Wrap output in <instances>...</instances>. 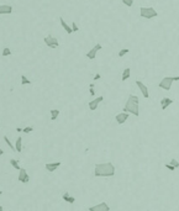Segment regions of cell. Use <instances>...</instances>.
<instances>
[{
  "instance_id": "24",
  "label": "cell",
  "mask_w": 179,
  "mask_h": 211,
  "mask_svg": "<svg viewBox=\"0 0 179 211\" xmlns=\"http://www.w3.org/2000/svg\"><path fill=\"white\" fill-rule=\"evenodd\" d=\"M169 163H170L172 165H173V167H175V169H177V168H179V162H178L175 158H172Z\"/></svg>"
},
{
  "instance_id": "9",
  "label": "cell",
  "mask_w": 179,
  "mask_h": 211,
  "mask_svg": "<svg viewBox=\"0 0 179 211\" xmlns=\"http://www.w3.org/2000/svg\"><path fill=\"white\" fill-rule=\"evenodd\" d=\"M128 116H130L128 112L122 111V112H120V114H118V115L115 116V120H116V122H118L119 125H122V124H125V122L127 121Z\"/></svg>"
},
{
  "instance_id": "17",
  "label": "cell",
  "mask_w": 179,
  "mask_h": 211,
  "mask_svg": "<svg viewBox=\"0 0 179 211\" xmlns=\"http://www.w3.org/2000/svg\"><path fill=\"white\" fill-rule=\"evenodd\" d=\"M130 75H131V69L130 68H126V69H123V72H122V75H121V80L122 82H125L130 78Z\"/></svg>"
},
{
  "instance_id": "12",
  "label": "cell",
  "mask_w": 179,
  "mask_h": 211,
  "mask_svg": "<svg viewBox=\"0 0 179 211\" xmlns=\"http://www.w3.org/2000/svg\"><path fill=\"white\" fill-rule=\"evenodd\" d=\"M61 162H53V163H46L45 168H46V171L47 172H50V173H53V172H56L58 168L61 167Z\"/></svg>"
},
{
  "instance_id": "34",
  "label": "cell",
  "mask_w": 179,
  "mask_h": 211,
  "mask_svg": "<svg viewBox=\"0 0 179 211\" xmlns=\"http://www.w3.org/2000/svg\"><path fill=\"white\" fill-rule=\"evenodd\" d=\"M0 211H4V207H3L1 205H0Z\"/></svg>"
},
{
  "instance_id": "19",
  "label": "cell",
  "mask_w": 179,
  "mask_h": 211,
  "mask_svg": "<svg viewBox=\"0 0 179 211\" xmlns=\"http://www.w3.org/2000/svg\"><path fill=\"white\" fill-rule=\"evenodd\" d=\"M50 114H51V120L54 121V120H57V117L59 116L61 111H59L58 109H52V110L50 111Z\"/></svg>"
},
{
  "instance_id": "33",
  "label": "cell",
  "mask_w": 179,
  "mask_h": 211,
  "mask_svg": "<svg viewBox=\"0 0 179 211\" xmlns=\"http://www.w3.org/2000/svg\"><path fill=\"white\" fill-rule=\"evenodd\" d=\"M16 131H17V132H21V131H22V129H20V127H17V129H16Z\"/></svg>"
},
{
  "instance_id": "3",
  "label": "cell",
  "mask_w": 179,
  "mask_h": 211,
  "mask_svg": "<svg viewBox=\"0 0 179 211\" xmlns=\"http://www.w3.org/2000/svg\"><path fill=\"white\" fill-rule=\"evenodd\" d=\"M140 15L141 17L146 19V20H151V19H154L158 16V12L153 9V8H144V6H142V8L140 9Z\"/></svg>"
},
{
  "instance_id": "11",
  "label": "cell",
  "mask_w": 179,
  "mask_h": 211,
  "mask_svg": "<svg viewBox=\"0 0 179 211\" xmlns=\"http://www.w3.org/2000/svg\"><path fill=\"white\" fill-rule=\"evenodd\" d=\"M104 100V96H98L96 99H94V100H92V101H89V109H90L92 111H94V110H96L98 109V106H99V104Z\"/></svg>"
},
{
  "instance_id": "32",
  "label": "cell",
  "mask_w": 179,
  "mask_h": 211,
  "mask_svg": "<svg viewBox=\"0 0 179 211\" xmlns=\"http://www.w3.org/2000/svg\"><path fill=\"white\" fill-rule=\"evenodd\" d=\"M3 154H4V151H3L1 148H0V157H1V156H3Z\"/></svg>"
},
{
  "instance_id": "27",
  "label": "cell",
  "mask_w": 179,
  "mask_h": 211,
  "mask_svg": "<svg viewBox=\"0 0 179 211\" xmlns=\"http://www.w3.org/2000/svg\"><path fill=\"white\" fill-rule=\"evenodd\" d=\"M164 167H166L167 169H168V171H170V172H174V171H175V167H173L170 163H166V164H164Z\"/></svg>"
},
{
  "instance_id": "6",
  "label": "cell",
  "mask_w": 179,
  "mask_h": 211,
  "mask_svg": "<svg viewBox=\"0 0 179 211\" xmlns=\"http://www.w3.org/2000/svg\"><path fill=\"white\" fill-rule=\"evenodd\" d=\"M17 180L20 183H24V184H27V183L30 181V175H29V173H27V171L25 169V168H21V169L19 171Z\"/></svg>"
},
{
  "instance_id": "37",
  "label": "cell",
  "mask_w": 179,
  "mask_h": 211,
  "mask_svg": "<svg viewBox=\"0 0 179 211\" xmlns=\"http://www.w3.org/2000/svg\"><path fill=\"white\" fill-rule=\"evenodd\" d=\"M148 211H149V210H148Z\"/></svg>"
},
{
  "instance_id": "35",
  "label": "cell",
  "mask_w": 179,
  "mask_h": 211,
  "mask_svg": "<svg viewBox=\"0 0 179 211\" xmlns=\"http://www.w3.org/2000/svg\"><path fill=\"white\" fill-rule=\"evenodd\" d=\"M1 194H3V191H1V190H0V196H1Z\"/></svg>"
},
{
  "instance_id": "25",
  "label": "cell",
  "mask_w": 179,
  "mask_h": 211,
  "mask_svg": "<svg viewBox=\"0 0 179 211\" xmlns=\"http://www.w3.org/2000/svg\"><path fill=\"white\" fill-rule=\"evenodd\" d=\"M122 3L125 4L127 8H131V6L134 5V0H122Z\"/></svg>"
},
{
  "instance_id": "16",
  "label": "cell",
  "mask_w": 179,
  "mask_h": 211,
  "mask_svg": "<svg viewBox=\"0 0 179 211\" xmlns=\"http://www.w3.org/2000/svg\"><path fill=\"white\" fill-rule=\"evenodd\" d=\"M59 21H61V25H62V27L66 30V32L68 33V35H71L72 32H73V30H72V26H69L68 25L66 21H64V19L63 17H59Z\"/></svg>"
},
{
  "instance_id": "2",
  "label": "cell",
  "mask_w": 179,
  "mask_h": 211,
  "mask_svg": "<svg viewBox=\"0 0 179 211\" xmlns=\"http://www.w3.org/2000/svg\"><path fill=\"white\" fill-rule=\"evenodd\" d=\"M139 96L134 95V94H130L128 95V99L123 106V111L128 112V114H132L135 116H139L140 115V109H139Z\"/></svg>"
},
{
  "instance_id": "23",
  "label": "cell",
  "mask_w": 179,
  "mask_h": 211,
  "mask_svg": "<svg viewBox=\"0 0 179 211\" xmlns=\"http://www.w3.org/2000/svg\"><path fill=\"white\" fill-rule=\"evenodd\" d=\"M1 54H3V57H8V56L11 54V50L6 47V48H4V50H3V53H1Z\"/></svg>"
},
{
  "instance_id": "21",
  "label": "cell",
  "mask_w": 179,
  "mask_h": 211,
  "mask_svg": "<svg viewBox=\"0 0 179 211\" xmlns=\"http://www.w3.org/2000/svg\"><path fill=\"white\" fill-rule=\"evenodd\" d=\"M29 84H31V80L27 78L26 75H21V85H29Z\"/></svg>"
},
{
  "instance_id": "31",
  "label": "cell",
  "mask_w": 179,
  "mask_h": 211,
  "mask_svg": "<svg viewBox=\"0 0 179 211\" xmlns=\"http://www.w3.org/2000/svg\"><path fill=\"white\" fill-rule=\"evenodd\" d=\"M100 78H101V75H100V74H99V73H98V74H95V75H94V80H98V79H100Z\"/></svg>"
},
{
  "instance_id": "15",
  "label": "cell",
  "mask_w": 179,
  "mask_h": 211,
  "mask_svg": "<svg viewBox=\"0 0 179 211\" xmlns=\"http://www.w3.org/2000/svg\"><path fill=\"white\" fill-rule=\"evenodd\" d=\"M62 199H63L66 202H68V204H74L75 202V198L74 196H72L69 193H63V195H62Z\"/></svg>"
},
{
  "instance_id": "13",
  "label": "cell",
  "mask_w": 179,
  "mask_h": 211,
  "mask_svg": "<svg viewBox=\"0 0 179 211\" xmlns=\"http://www.w3.org/2000/svg\"><path fill=\"white\" fill-rule=\"evenodd\" d=\"M12 12V6L11 5H0V15H10Z\"/></svg>"
},
{
  "instance_id": "36",
  "label": "cell",
  "mask_w": 179,
  "mask_h": 211,
  "mask_svg": "<svg viewBox=\"0 0 179 211\" xmlns=\"http://www.w3.org/2000/svg\"><path fill=\"white\" fill-rule=\"evenodd\" d=\"M8 211H11V210H8Z\"/></svg>"
},
{
  "instance_id": "10",
  "label": "cell",
  "mask_w": 179,
  "mask_h": 211,
  "mask_svg": "<svg viewBox=\"0 0 179 211\" xmlns=\"http://www.w3.org/2000/svg\"><path fill=\"white\" fill-rule=\"evenodd\" d=\"M136 85L139 87V89H140V91L142 93V95H143V98L144 99H148L149 98V93H148V88L144 85V84L142 83V82H140V80H137L136 82Z\"/></svg>"
},
{
  "instance_id": "20",
  "label": "cell",
  "mask_w": 179,
  "mask_h": 211,
  "mask_svg": "<svg viewBox=\"0 0 179 211\" xmlns=\"http://www.w3.org/2000/svg\"><path fill=\"white\" fill-rule=\"evenodd\" d=\"M10 164L12 165V168H15L16 171H20V169H21V167H20L17 159H10Z\"/></svg>"
},
{
  "instance_id": "8",
  "label": "cell",
  "mask_w": 179,
  "mask_h": 211,
  "mask_svg": "<svg viewBox=\"0 0 179 211\" xmlns=\"http://www.w3.org/2000/svg\"><path fill=\"white\" fill-rule=\"evenodd\" d=\"M89 211H110V206L106 202H100L95 206H90L89 207Z\"/></svg>"
},
{
  "instance_id": "26",
  "label": "cell",
  "mask_w": 179,
  "mask_h": 211,
  "mask_svg": "<svg viewBox=\"0 0 179 211\" xmlns=\"http://www.w3.org/2000/svg\"><path fill=\"white\" fill-rule=\"evenodd\" d=\"M128 52H130V50H127V48H123V50H121L119 52V57H123V56H126Z\"/></svg>"
},
{
  "instance_id": "18",
  "label": "cell",
  "mask_w": 179,
  "mask_h": 211,
  "mask_svg": "<svg viewBox=\"0 0 179 211\" xmlns=\"http://www.w3.org/2000/svg\"><path fill=\"white\" fill-rule=\"evenodd\" d=\"M15 148H16V152L21 153V151H22V138H21V137H17V138H16Z\"/></svg>"
},
{
  "instance_id": "4",
  "label": "cell",
  "mask_w": 179,
  "mask_h": 211,
  "mask_svg": "<svg viewBox=\"0 0 179 211\" xmlns=\"http://www.w3.org/2000/svg\"><path fill=\"white\" fill-rule=\"evenodd\" d=\"M179 80V77H164V78L160 82V88L161 89H164V90H170L172 88V84H173V82H178Z\"/></svg>"
},
{
  "instance_id": "29",
  "label": "cell",
  "mask_w": 179,
  "mask_h": 211,
  "mask_svg": "<svg viewBox=\"0 0 179 211\" xmlns=\"http://www.w3.org/2000/svg\"><path fill=\"white\" fill-rule=\"evenodd\" d=\"M32 131H33V127H31V126H27V127L22 129V132H25V133H30Z\"/></svg>"
},
{
  "instance_id": "5",
  "label": "cell",
  "mask_w": 179,
  "mask_h": 211,
  "mask_svg": "<svg viewBox=\"0 0 179 211\" xmlns=\"http://www.w3.org/2000/svg\"><path fill=\"white\" fill-rule=\"evenodd\" d=\"M45 43L47 47H50V48H57L59 46V42L58 40L52 36V35H47V36L45 37Z\"/></svg>"
},
{
  "instance_id": "22",
  "label": "cell",
  "mask_w": 179,
  "mask_h": 211,
  "mask_svg": "<svg viewBox=\"0 0 179 211\" xmlns=\"http://www.w3.org/2000/svg\"><path fill=\"white\" fill-rule=\"evenodd\" d=\"M4 141H5V142H6V145H8L9 147H10V148L12 150V151H16V148H15V146H12V143H11V141L8 138V136H4Z\"/></svg>"
},
{
  "instance_id": "1",
  "label": "cell",
  "mask_w": 179,
  "mask_h": 211,
  "mask_svg": "<svg viewBox=\"0 0 179 211\" xmlns=\"http://www.w3.org/2000/svg\"><path fill=\"white\" fill-rule=\"evenodd\" d=\"M115 165L111 162H106V163H96L94 168V175L95 177H102V178H110L115 175Z\"/></svg>"
},
{
  "instance_id": "30",
  "label": "cell",
  "mask_w": 179,
  "mask_h": 211,
  "mask_svg": "<svg viewBox=\"0 0 179 211\" xmlns=\"http://www.w3.org/2000/svg\"><path fill=\"white\" fill-rule=\"evenodd\" d=\"M89 88H90V89H89V93H90V95H92V96H94V95H95V91H94V88H93V87H89Z\"/></svg>"
},
{
  "instance_id": "14",
  "label": "cell",
  "mask_w": 179,
  "mask_h": 211,
  "mask_svg": "<svg viewBox=\"0 0 179 211\" xmlns=\"http://www.w3.org/2000/svg\"><path fill=\"white\" fill-rule=\"evenodd\" d=\"M172 104H173V100H172L170 98H163V99L161 100V109L166 110L168 106H170Z\"/></svg>"
},
{
  "instance_id": "28",
  "label": "cell",
  "mask_w": 179,
  "mask_h": 211,
  "mask_svg": "<svg viewBox=\"0 0 179 211\" xmlns=\"http://www.w3.org/2000/svg\"><path fill=\"white\" fill-rule=\"evenodd\" d=\"M72 30H73V32H77V31H79V27H78V25H77V22H72Z\"/></svg>"
},
{
  "instance_id": "7",
  "label": "cell",
  "mask_w": 179,
  "mask_h": 211,
  "mask_svg": "<svg viewBox=\"0 0 179 211\" xmlns=\"http://www.w3.org/2000/svg\"><path fill=\"white\" fill-rule=\"evenodd\" d=\"M102 48V46L100 45V43H96L90 51H89L88 53H87V57L89 58V59H95L96 58V53H98L100 50Z\"/></svg>"
}]
</instances>
